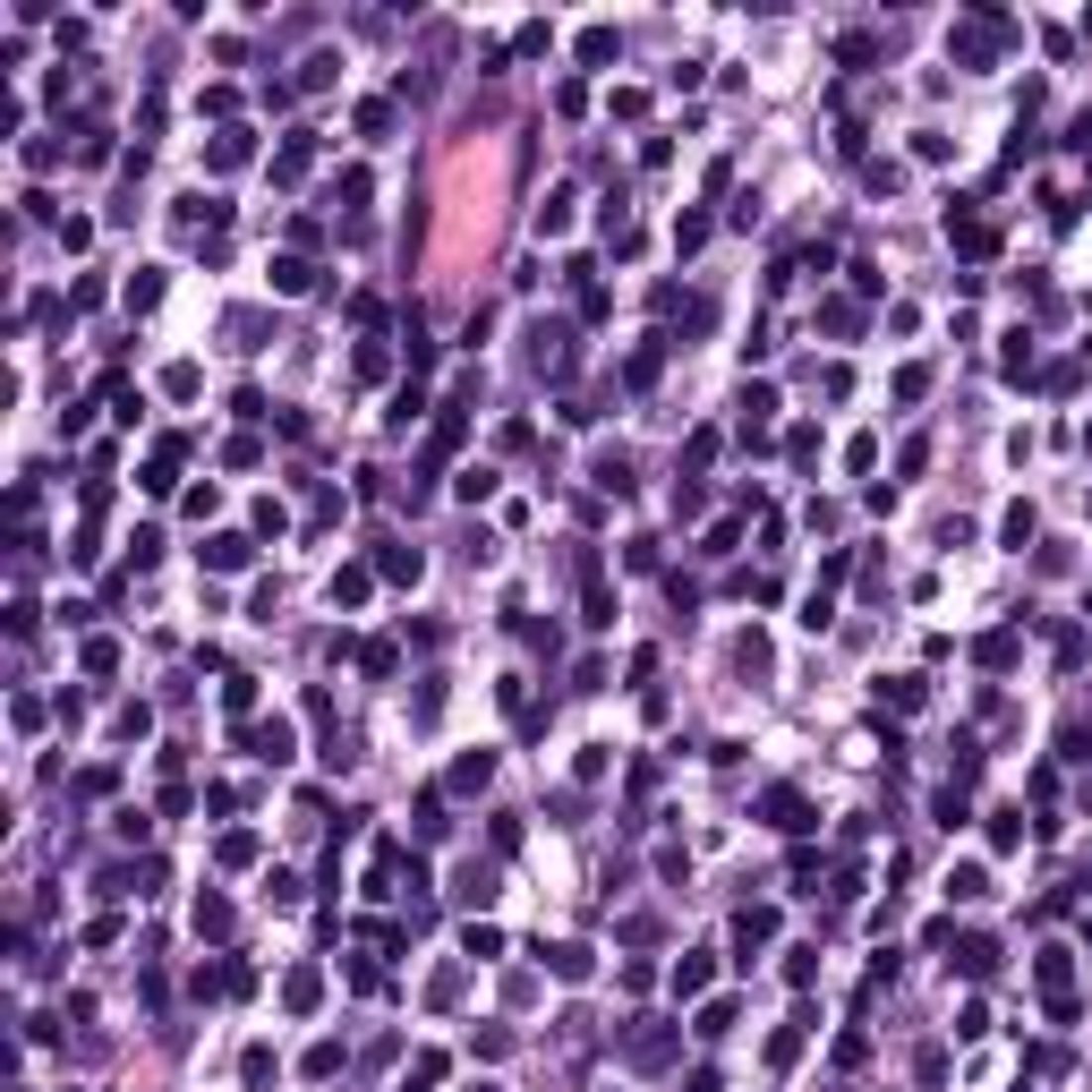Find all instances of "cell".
Masks as SVG:
<instances>
[{
  "label": "cell",
  "mask_w": 1092,
  "mask_h": 1092,
  "mask_svg": "<svg viewBox=\"0 0 1092 1092\" xmlns=\"http://www.w3.org/2000/svg\"><path fill=\"white\" fill-rule=\"evenodd\" d=\"M956 964H964V973H990V964H999V947H990V939H964Z\"/></svg>",
  "instance_id": "obj_11"
},
{
  "label": "cell",
  "mask_w": 1092,
  "mask_h": 1092,
  "mask_svg": "<svg viewBox=\"0 0 1092 1092\" xmlns=\"http://www.w3.org/2000/svg\"><path fill=\"white\" fill-rule=\"evenodd\" d=\"M487 777H495V760H487V751H470V760L452 769V786H461V793H478V786H487Z\"/></svg>",
  "instance_id": "obj_7"
},
{
  "label": "cell",
  "mask_w": 1092,
  "mask_h": 1092,
  "mask_svg": "<svg viewBox=\"0 0 1092 1092\" xmlns=\"http://www.w3.org/2000/svg\"><path fill=\"white\" fill-rule=\"evenodd\" d=\"M205 563H214V572H239V563H248V538H231V530L205 538Z\"/></svg>",
  "instance_id": "obj_3"
},
{
  "label": "cell",
  "mask_w": 1092,
  "mask_h": 1092,
  "mask_svg": "<svg viewBox=\"0 0 1092 1092\" xmlns=\"http://www.w3.org/2000/svg\"><path fill=\"white\" fill-rule=\"evenodd\" d=\"M990 845H999V854H1007V845H1025V811H999V819H990Z\"/></svg>",
  "instance_id": "obj_9"
},
{
  "label": "cell",
  "mask_w": 1092,
  "mask_h": 1092,
  "mask_svg": "<svg viewBox=\"0 0 1092 1092\" xmlns=\"http://www.w3.org/2000/svg\"><path fill=\"white\" fill-rule=\"evenodd\" d=\"M196 930H214V939H222V930H231V905H222V897H196Z\"/></svg>",
  "instance_id": "obj_10"
},
{
  "label": "cell",
  "mask_w": 1092,
  "mask_h": 1092,
  "mask_svg": "<svg viewBox=\"0 0 1092 1092\" xmlns=\"http://www.w3.org/2000/svg\"><path fill=\"white\" fill-rule=\"evenodd\" d=\"M947 897H956V905H973V897H990V879L973 871V862H964V871H947Z\"/></svg>",
  "instance_id": "obj_5"
},
{
  "label": "cell",
  "mask_w": 1092,
  "mask_h": 1092,
  "mask_svg": "<svg viewBox=\"0 0 1092 1092\" xmlns=\"http://www.w3.org/2000/svg\"><path fill=\"white\" fill-rule=\"evenodd\" d=\"M734 939H743V947H769V939H777V913H769V905H751V913L734 921Z\"/></svg>",
  "instance_id": "obj_2"
},
{
  "label": "cell",
  "mask_w": 1092,
  "mask_h": 1092,
  "mask_svg": "<svg viewBox=\"0 0 1092 1092\" xmlns=\"http://www.w3.org/2000/svg\"><path fill=\"white\" fill-rule=\"evenodd\" d=\"M248 751H257V760H291V726H282V717H265V726L248 734Z\"/></svg>",
  "instance_id": "obj_1"
},
{
  "label": "cell",
  "mask_w": 1092,
  "mask_h": 1092,
  "mask_svg": "<svg viewBox=\"0 0 1092 1092\" xmlns=\"http://www.w3.org/2000/svg\"><path fill=\"white\" fill-rule=\"evenodd\" d=\"M385 572L393 580H419V546H385Z\"/></svg>",
  "instance_id": "obj_12"
},
{
  "label": "cell",
  "mask_w": 1092,
  "mask_h": 1092,
  "mask_svg": "<svg viewBox=\"0 0 1092 1092\" xmlns=\"http://www.w3.org/2000/svg\"><path fill=\"white\" fill-rule=\"evenodd\" d=\"M580 61L606 68V61H615V35H606V26H589V35H580Z\"/></svg>",
  "instance_id": "obj_8"
},
{
  "label": "cell",
  "mask_w": 1092,
  "mask_h": 1092,
  "mask_svg": "<svg viewBox=\"0 0 1092 1092\" xmlns=\"http://www.w3.org/2000/svg\"><path fill=\"white\" fill-rule=\"evenodd\" d=\"M538 956H546V964H555V973H563V982H580V973H589V947H538Z\"/></svg>",
  "instance_id": "obj_6"
},
{
  "label": "cell",
  "mask_w": 1092,
  "mask_h": 1092,
  "mask_svg": "<svg viewBox=\"0 0 1092 1092\" xmlns=\"http://www.w3.org/2000/svg\"><path fill=\"white\" fill-rule=\"evenodd\" d=\"M769 819H777V828H811V811H802V793H769Z\"/></svg>",
  "instance_id": "obj_4"
},
{
  "label": "cell",
  "mask_w": 1092,
  "mask_h": 1092,
  "mask_svg": "<svg viewBox=\"0 0 1092 1092\" xmlns=\"http://www.w3.org/2000/svg\"><path fill=\"white\" fill-rule=\"evenodd\" d=\"M367 598V572H333V606H359Z\"/></svg>",
  "instance_id": "obj_13"
},
{
  "label": "cell",
  "mask_w": 1092,
  "mask_h": 1092,
  "mask_svg": "<svg viewBox=\"0 0 1092 1092\" xmlns=\"http://www.w3.org/2000/svg\"><path fill=\"white\" fill-rule=\"evenodd\" d=\"M700 982H708V956H683V964H674V990H683V999H691Z\"/></svg>",
  "instance_id": "obj_14"
}]
</instances>
